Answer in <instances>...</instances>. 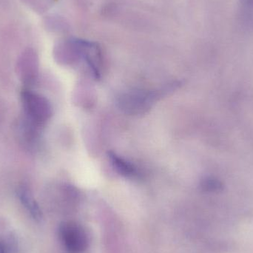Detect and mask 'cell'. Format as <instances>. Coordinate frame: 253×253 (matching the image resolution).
Masks as SVG:
<instances>
[{
    "instance_id": "cell-1",
    "label": "cell",
    "mask_w": 253,
    "mask_h": 253,
    "mask_svg": "<svg viewBox=\"0 0 253 253\" xmlns=\"http://www.w3.org/2000/svg\"><path fill=\"white\" fill-rule=\"evenodd\" d=\"M58 236L68 253H83L88 248V236L84 227L76 221L61 223L58 228Z\"/></svg>"
},
{
    "instance_id": "cell-2",
    "label": "cell",
    "mask_w": 253,
    "mask_h": 253,
    "mask_svg": "<svg viewBox=\"0 0 253 253\" xmlns=\"http://www.w3.org/2000/svg\"><path fill=\"white\" fill-rule=\"evenodd\" d=\"M24 111L32 124L39 126L44 124L51 116V106L47 99L31 90L22 93Z\"/></svg>"
},
{
    "instance_id": "cell-3",
    "label": "cell",
    "mask_w": 253,
    "mask_h": 253,
    "mask_svg": "<svg viewBox=\"0 0 253 253\" xmlns=\"http://www.w3.org/2000/svg\"><path fill=\"white\" fill-rule=\"evenodd\" d=\"M157 96L155 92L137 90L122 95L118 104L126 114L136 115L148 111Z\"/></svg>"
},
{
    "instance_id": "cell-4",
    "label": "cell",
    "mask_w": 253,
    "mask_h": 253,
    "mask_svg": "<svg viewBox=\"0 0 253 253\" xmlns=\"http://www.w3.org/2000/svg\"><path fill=\"white\" fill-rule=\"evenodd\" d=\"M17 196L21 203L26 208L32 218L37 221H41L42 220V212L29 189L25 186H21L18 188Z\"/></svg>"
},
{
    "instance_id": "cell-5",
    "label": "cell",
    "mask_w": 253,
    "mask_h": 253,
    "mask_svg": "<svg viewBox=\"0 0 253 253\" xmlns=\"http://www.w3.org/2000/svg\"><path fill=\"white\" fill-rule=\"evenodd\" d=\"M22 76L26 77V80H32L37 74V58L35 53L31 49H28L22 53L19 62Z\"/></svg>"
},
{
    "instance_id": "cell-6",
    "label": "cell",
    "mask_w": 253,
    "mask_h": 253,
    "mask_svg": "<svg viewBox=\"0 0 253 253\" xmlns=\"http://www.w3.org/2000/svg\"><path fill=\"white\" fill-rule=\"evenodd\" d=\"M109 158L115 170L126 178H135L138 175V171L133 165L120 157L114 153H109Z\"/></svg>"
},
{
    "instance_id": "cell-7",
    "label": "cell",
    "mask_w": 253,
    "mask_h": 253,
    "mask_svg": "<svg viewBox=\"0 0 253 253\" xmlns=\"http://www.w3.org/2000/svg\"><path fill=\"white\" fill-rule=\"evenodd\" d=\"M239 19L246 29L253 28V0H239Z\"/></svg>"
},
{
    "instance_id": "cell-8",
    "label": "cell",
    "mask_w": 253,
    "mask_h": 253,
    "mask_svg": "<svg viewBox=\"0 0 253 253\" xmlns=\"http://www.w3.org/2000/svg\"><path fill=\"white\" fill-rule=\"evenodd\" d=\"M201 187L204 191L218 192L221 191L224 188L222 183L213 177H208L201 183Z\"/></svg>"
},
{
    "instance_id": "cell-9",
    "label": "cell",
    "mask_w": 253,
    "mask_h": 253,
    "mask_svg": "<svg viewBox=\"0 0 253 253\" xmlns=\"http://www.w3.org/2000/svg\"><path fill=\"white\" fill-rule=\"evenodd\" d=\"M0 253H6L4 245L1 242H0Z\"/></svg>"
}]
</instances>
